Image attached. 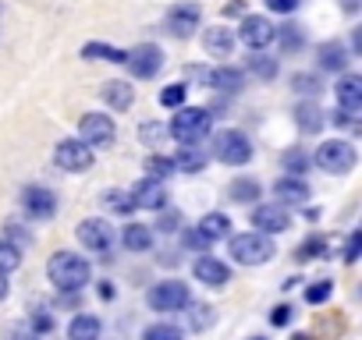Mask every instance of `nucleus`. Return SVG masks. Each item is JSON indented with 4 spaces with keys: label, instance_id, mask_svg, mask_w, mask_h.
<instances>
[{
    "label": "nucleus",
    "instance_id": "obj_12",
    "mask_svg": "<svg viewBox=\"0 0 362 340\" xmlns=\"http://www.w3.org/2000/svg\"><path fill=\"white\" fill-rule=\"evenodd\" d=\"M274 22L270 18H263V15H249L245 22H242V32H238V40L249 47V50H267L270 43H274Z\"/></svg>",
    "mask_w": 362,
    "mask_h": 340
},
{
    "label": "nucleus",
    "instance_id": "obj_23",
    "mask_svg": "<svg viewBox=\"0 0 362 340\" xmlns=\"http://www.w3.org/2000/svg\"><path fill=\"white\" fill-rule=\"evenodd\" d=\"M121 245H124L128 252H149V248H153V231H149L146 224H132V227H124Z\"/></svg>",
    "mask_w": 362,
    "mask_h": 340
},
{
    "label": "nucleus",
    "instance_id": "obj_38",
    "mask_svg": "<svg viewBox=\"0 0 362 340\" xmlns=\"http://www.w3.org/2000/svg\"><path fill=\"white\" fill-rule=\"evenodd\" d=\"M181 245H185L189 252H206L210 248V241H206V234L199 227H189L185 234H181Z\"/></svg>",
    "mask_w": 362,
    "mask_h": 340
},
{
    "label": "nucleus",
    "instance_id": "obj_11",
    "mask_svg": "<svg viewBox=\"0 0 362 340\" xmlns=\"http://www.w3.org/2000/svg\"><path fill=\"white\" fill-rule=\"evenodd\" d=\"M199 18H203L199 4H174V8L167 11V32H170L174 40H189V36L196 32Z\"/></svg>",
    "mask_w": 362,
    "mask_h": 340
},
{
    "label": "nucleus",
    "instance_id": "obj_20",
    "mask_svg": "<svg viewBox=\"0 0 362 340\" xmlns=\"http://www.w3.org/2000/svg\"><path fill=\"white\" fill-rule=\"evenodd\" d=\"M100 96H103V103L110 107V110H128L132 107V99H135V89L128 85V82H107L103 89H100Z\"/></svg>",
    "mask_w": 362,
    "mask_h": 340
},
{
    "label": "nucleus",
    "instance_id": "obj_16",
    "mask_svg": "<svg viewBox=\"0 0 362 340\" xmlns=\"http://www.w3.org/2000/svg\"><path fill=\"white\" fill-rule=\"evenodd\" d=\"M196 280L199 284H206V287H214V291H221V287H228L231 284V266L228 262H221V259H214V255H203V259H196Z\"/></svg>",
    "mask_w": 362,
    "mask_h": 340
},
{
    "label": "nucleus",
    "instance_id": "obj_27",
    "mask_svg": "<svg viewBox=\"0 0 362 340\" xmlns=\"http://www.w3.org/2000/svg\"><path fill=\"white\" fill-rule=\"evenodd\" d=\"M199 231L206 234V241H221V238L231 234V220H228L224 213H206V217L199 220Z\"/></svg>",
    "mask_w": 362,
    "mask_h": 340
},
{
    "label": "nucleus",
    "instance_id": "obj_39",
    "mask_svg": "<svg viewBox=\"0 0 362 340\" xmlns=\"http://www.w3.org/2000/svg\"><path fill=\"white\" fill-rule=\"evenodd\" d=\"M139 135H142V142H146V145H153V149H156V145H163V138H167L170 131H167L163 124H142V128H139Z\"/></svg>",
    "mask_w": 362,
    "mask_h": 340
},
{
    "label": "nucleus",
    "instance_id": "obj_10",
    "mask_svg": "<svg viewBox=\"0 0 362 340\" xmlns=\"http://www.w3.org/2000/svg\"><path fill=\"white\" fill-rule=\"evenodd\" d=\"M78 135L86 145H110L117 138V124L107 114H86L78 121Z\"/></svg>",
    "mask_w": 362,
    "mask_h": 340
},
{
    "label": "nucleus",
    "instance_id": "obj_8",
    "mask_svg": "<svg viewBox=\"0 0 362 340\" xmlns=\"http://www.w3.org/2000/svg\"><path fill=\"white\" fill-rule=\"evenodd\" d=\"M124 64H128V71L135 78H153L160 71V64H163V50L156 43H139L135 50L124 54Z\"/></svg>",
    "mask_w": 362,
    "mask_h": 340
},
{
    "label": "nucleus",
    "instance_id": "obj_5",
    "mask_svg": "<svg viewBox=\"0 0 362 340\" xmlns=\"http://www.w3.org/2000/svg\"><path fill=\"white\" fill-rule=\"evenodd\" d=\"M355 145L344 142V138H330V142H320L316 149V166L327 170V174H348L355 170Z\"/></svg>",
    "mask_w": 362,
    "mask_h": 340
},
{
    "label": "nucleus",
    "instance_id": "obj_3",
    "mask_svg": "<svg viewBox=\"0 0 362 340\" xmlns=\"http://www.w3.org/2000/svg\"><path fill=\"white\" fill-rule=\"evenodd\" d=\"M231 259L238 266H263L274 259V241L270 234H259V231H249V234H235L231 238Z\"/></svg>",
    "mask_w": 362,
    "mask_h": 340
},
{
    "label": "nucleus",
    "instance_id": "obj_18",
    "mask_svg": "<svg viewBox=\"0 0 362 340\" xmlns=\"http://www.w3.org/2000/svg\"><path fill=\"white\" fill-rule=\"evenodd\" d=\"M334 92H337L341 110H351V114L362 110V78L358 75H341V82L334 85Z\"/></svg>",
    "mask_w": 362,
    "mask_h": 340
},
{
    "label": "nucleus",
    "instance_id": "obj_40",
    "mask_svg": "<svg viewBox=\"0 0 362 340\" xmlns=\"http://www.w3.org/2000/svg\"><path fill=\"white\" fill-rule=\"evenodd\" d=\"M323 252H327V241H323V238H309V241L298 245V255H295V259L305 262V259H316V255H323Z\"/></svg>",
    "mask_w": 362,
    "mask_h": 340
},
{
    "label": "nucleus",
    "instance_id": "obj_45",
    "mask_svg": "<svg viewBox=\"0 0 362 340\" xmlns=\"http://www.w3.org/2000/svg\"><path fill=\"white\" fill-rule=\"evenodd\" d=\"M295 92H302V96H305V92L316 96V92H320V82H316L313 75H295Z\"/></svg>",
    "mask_w": 362,
    "mask_h": 340
},
{
    "label": "nucleus",
    "instance_id": "obj_44",
    "mask_svg": "<svg viewBox=\"0 0 362 340\" xmlns=\"http://www.w3.org/2000/svg\"><path fill=\"white\" fill-rule=\"evenodd\" d=\"M8 340H40V333L29 322H15V326H8Z\"/></svg>",
    "mask_w": 362,
    "mask_h": 340
},
{
    "label": "nucleus",
    "instance_id": "obj_48",
    "mask_svg": "<svg viewBox=\"0 0 362 340\" xmlns=\"http://www.w3.org/2000/svg\"><path fill=\"white\" fill-rule=\"evenodd\" d=\"M185 75H189L196 85H210V68H203V64H189Z\"/></svg>",
    "mask_w": 362,
    "mask_h": 340
},
{
    "label": "nucleus",
    "instance_id": "obj_24",
    "mask_svg": "<svg viewBox=\"0 0 362 340\" xmlns=\"http://www.w3.org/2000/svg\"><path fill=\"white\" fill-rule=\"evenodd\" d=\"M206 166V152L199 145H181V152L174 156V170H189V174H199Z\"/></svg>",
    "mask_w": 362,
    "mask_h": 340
},
{
    "label": "nucleus",
    "instance_id": "obj_15",
    "mask_svg": "<svg viewBox=\"0 0 362 340\" xmlns=\"http://www.w3.org/2000/svg\"><path fill=\"white\" fill-rule=\"evenodd\" d=\"M128 195H132L135 210H163V206H167V188H163L160 178H142V181H135V188H132Z\"/></svg>",
    "mask_w": 362,
    "mask_h": 340
},
{
    "label": "nucleus",
    "instance_id": "obj_6",
    "mask_svg": "<svg viewBox=\"0 0 362 340\" xmlns=\"http://www.w3.org/2000/svg\"><path fill=\"white\" fill-rule=\"evenodd\" d=\"M93 145H86V142H78V138H64V142H57V149H54V163L61 166V170H68V174H86V170L93 166Z\"/></svg>",
    "mask_w": 362,
    "mask_h": 340
},
{
    "label": "nucleus",
    "instance_id": "obj_25",
    "mask_svg": "<svg viewBox=\"0 0 362 340\" xmlns=\"http://www.w3.org/2000/svg\"><path fill=\"white\" fill-rule=\"evenodd\" d=\"M348 50L341 47V43H323L320 47V68H327V71H344L348 68Z\"/></svg>",
    "mask_w": 362,
    "mask_h": 340
},
{
    "label": "nucleus",
    "instance_id": "obj_35",
    "mask_svg": "<svg viewBox=\"0 0 362 340\" xmlns=\"http://www.w3.org/2000/svg\"><path fill=\"white\" fill-rule=\"evenodd\" d=\"M281 163H284V170H291V178H298L302 170L309 166V156H305V149H288L281 156Z\"/></svg>",
    "mask_w": 362,
    "mask_h": 340
},
{
    "label": "nucleus",
    "instance_id": "obj_4",
    "mask_svg": "<svg viewBox=\"0 0 362 340\" xmlns=\"http://www.w3.org/2000/svg\"><path fill=\"white\" fill-rule=\"evenodd\" d=\"M214 156H217L221 163H228V166H242V163L252 159V142H249L245 131L224 128V131H217V138H214Z\"/></svg>",
    "mask_w": 362,
    "mask_h": 340
},
{
    "label": "nucleus",
    "instance_id": "obj_55",
    "mask_svg": "<svg viewBox=\"0 0 362 340\" xmlns=\"http://www.w3.org/2000/svg\"><path fill=\"white\" fill-rule=\"evenodd\" d=\"M252 340H263V336H252Z\"/></svg>",
    "mask_w": 362,
    "mask_h": 340
},
{
    "label": "nucleus",
    "instance_id": "obj_29",
    "mask_svg": "<svg viewBox=\"0 0 362 340\" xmlns=\"http://www.w3.org/2000/svg\"><path fill=\"white\" fill-rule=\"evenodd\" d=\"M295 124L302 128V131H320L323 128V114H320V107L309 99V103H298V110H295Z\"/></svg>",
    "mask_w": 362,
    "mask_h": 340
},
{
    "label": "nucleus",
    "instance_id": "obj_41",
    "mask_svg": "<svg viewBox=\"0 0 362 340\" xmlns=\"http://www.w3.org/2000/svg\"><path fill=\"white\" fill-rule=\"evenodd\" d=\"M160 103H163V107H181V103H185V85H167V89H160Z\"/></svg>",
    "mask_w": 362,
    "mask_h": 340
},
{
    "label": "nucleus",
    "instance_id": "obj_7",
    "mask_svg": "<svg viewBox=\"0 0 362 340\" xmlns=\"http://www.w3.org/2000/svg\"><path fill=\"white\" fill-rule=\"evenodd\" d=\"M189 301H192V294L181 280H163L149 291V308L153 312H181Z\"/></svg>",
    "mask_w": 362,
    "mask_h": 340
},
{
    "label": "nucleus",
    "instance_id": "obj_1",
    "mask_svg": "<svg viewBox=\"0 0 362 340\" xmlns=\"http://www.w3.org/2000/svg\"><path fill=\"white\" fill-rule=\"evenodd\" d=\"M47 277H50V284H54L57 291L75 294V291H82V287L89 284L93 266H89V259L78 255V252H57V255L47 262Z\"/></svg>",
    "mask_w": 362,
    "mask_h": 340
},
{
    "label": "nucleus",
    "instance_id": "obj_30",
    "mask_svg": "<svg viewBox=\"0 0 362 340\" xmlns=\"http://www.w3.org/2000/svg\"><path fill=\"white\" fill-rule=\"evenodd\" d=\"M228 195H231V202H256V199H259V181L238 178V181H231Z\"/></svg>",
    "mask_w": 362,
    "mask_h": 340
},
{
    "label": "nucleus",
    "instance_id": "obj_14",
    "mask_svg": "<svg viewBox=\"0 0 362 340\" xmlns=\"http://www.w3.org/2000/svg\"><path fill=\"white\" fill-rule=\"evenodd\" d=\"M252 227H256L259 234H284V231L291 227V213H288V206H281V202L259 206V210L252 213Z\"/></svg>",
    "mask_w": 362,
    "mask_h": 340
},
{
    "label": "nucleus",
    "instance_id": "obj_32",
    "mask_svg": "<svg viewBox=\"0 0 362 340\" xmlns=\"http://www.w3.org/2000/svg\"><path fill=\"white\" fill-rule=\"evenodd\" d=\"M103 210H110V213H132L135 210V202H132V195L128 192H121V188H110V192H103Z\"/></svg>",
    "mask_w": 362,
    "mask_h": 340
},
{
    "label": "nucleus",
    "instance_id": "obj_17",
    "mask_svg": "<svg viewBox=\"0 0 362 340\" xmlns=\"http://www.w3.org/2000/svg\"><path fill=\"white\" fill-rule=\"evenodd\" d=\"M274 199L281 202V206H305L309 202V185L302 181V178H281V181H274Z\"/></svg>",
    "mask_w": 362,
    "mask_h": 340
},
{
    "label": "nucleus",
    "instance_id": "obj_33",
    "mask_svg": "<svg viewBox=\"0 0 362 340\" xmlns=\"http://www.w3.org/2000/svg\"><path fill=\"white\" fill-rule=\"evenodd\" d=\"M249 71L256 75V78H277V57H263V54H256V57H249Z\"/></svg>",
    "mask_w": 362,
    "mask_h": 340
},
{
    "label": "nucleus",
    "instance_id": "obj_21",
    "mask_svg": "<svg viewBox=\"0 0 362 340\" xmlns=\"http://www.w3.org/2000/svg\"><path fill=\"white\" fill-rule=\"evenodd\" d=\"M242 85H245V71H238V68H210V85L206 89L238 92Z\"/></svg>",
    "mask_w": 362,
    "mask_h": 340
},
{
    "label": "nucleus",
    "instance_id": "obj_9",
    "mask_svg": "<svg viewBox=\"0 0 362 340\" xmlns=\"http://www.w3.org/2000/svg\"><path fill=\"white\" fill-rule=\"evenodd\" d=\"M78 245H86L89 252H110V245H114V227L103 220V217H89V220H82L78 224Z\"/></svg>",
    "mask_w": 362,
    "mask_h": 340
},
{
    "label": "nucleus",
    "instance_id": "obj_54",
    "mask_svg": "<svg viewBox=\"0 0 362 340\" xmlns=\"http://www.w3.org/2000/svg\"><path fill=\"white\" fill-rule=\"evenodd\" d=\"M291 340H309V336H302V333H298V336H291Z\"/></svg>",
    "mask_w": 362,
    "mask_h": 340
},
{
    "label": "nucleus",
    "instance_id": "obj_36",
    "mask_svg": "<svg viewBox=\"0 0 362 340\" xmlns=\"http://www.w3.org/2000/svg\"><path fill=\"white\" fill-rule=\"evenodd\" d=\"M146 170H149V178H160L163 181V178L174 174V159L170 156H149L146 159Z\"/></svg>",
    "mask_w": 362,
    "mask_h": 340
},
{
    "label": "nucleus",
    "instance_id": "obj_26",
    "mask_svg": "<svg viewBox=\"0 0 362 340\" xmlns=\"http://www.w3.org/2000/svg\"><path fill=\"white\" fill-rule=\"evenodd\" d=\"M185 308H189V312H185V319H189V329H192V333L210 329V326H214V319H217V315H214V308H210L206 301H189Z\"/></svg>",
    "mask_w": 362,
    "mask_h": 340
},
{
    "label": "nucleus",
    "instance_id": "obj_34",
    "mask_svg": "<svg viewBox=\"0 0 362 340\" xmlns=\"http://www.w3.org/2000/svg\"><path fill=\"white\" fill-rule=\"evenodd\" d=\"M142 340H185V333H181L177 326H170V322H153L142 333Z\"/></svg>",
    "mask_w": 362,
    "mask_h": 340
},
{
    "label": "nucleus",
    "instance_id": "obj_52",
    "mask_svg": "<svg viewBox=\"0 0 362 340\" xmlns=\"http://www.w3.org/2000/svg\"><path fill=\"white\" fill-rule=\"evenodd\" d=\"M100 298L110 301V298H114V287H110V284H100Z\"/></svg>",
    "mask_w": 362,
    "mask_h": 340
},
{
    "label": "nucleus",
    "instance_id": "obj_37",
    "mask_svg": "<svg viewBox=\"0 0 362 340\" xmlns=\"http://www.w3.org/2000/svg\"><path fill=\"white\" fill-rule=\"evenodd\" d=\"M330 294H334V284H330V280H316V284L305 287V301H309V305H320V301H327Z\"/></svg>",
    "mask_w": 362,
    "mask_h": 340
},
{
    "label": "nucleus",
    "instance_id": "obj_2",
    "mask_svg": "<svg viewBox=\"0 0 362 340\" xmlns=\"http://www.w3.org/2000/svg\"><path fill=\"white\" fill-rule=\"evenodd\" d=\"M210 128H214V114L206 110V107H181L177 114H174V121H170V135L181 142V145H199L206 135H210Z\"/></svg>",
    "mask_w": 362,
    "mask_h": 340
},
{
    "label": "nucleus",
    "instance_id": "obj_53",
    "mask_svg": "<svg viewBox=\"0 0 362 340\" xmlns=\"http://www.w3.org/2000/svg\"><path fill=\"white\" fill-rule=\"evenodd\" d=\"M358 8V0H344V11H355Z\"/></svg>",
    "mask_w": 362,
    "mask_h": 340
},
{
    "label": "nucleus",
    "instance_id": "obj_47",
    "mask_svg": "<svg viewBox=\"0 0 362 340\" xmlns=\"http://www.w3.org/2000/svg\"><path fill=\"white\" fill-rule=\"evenodd\" d=\"M358 252H362V234L351 231V238H348V245H344V262H355Z\"/></svg>",
    "mask_w": 362,
    "mask_h": 340
},
{
    "label": "nucleus",
    "instance_id": "obj_22",
    "mask_svg": "<svg viewBox=\"0 0 362 340\" xmlns=\"http://www.w3.org/2000/svg\"><path fill=\"white\" fill-rule=\"evenodd\" d=\"M100 333H103V326L96 315H75L68 322V340H100Z\"/></svg>",
    "mask_w": 362,
    "mask_h": 340
},
{
    "label": "nucleus",
    "instance_id": "obj_49",
    "mask_svg": "<svg viewBox=\"0 0 362 340\" xmlns=\"http://www.w3.org/2000/svg\"><path fill=\"white\" fill-rule=\"evenodd\" d=\"M298 4H302V0H267V8L277 11V15H291Z\"/></svg>",
    "mask_w": 362,
    "mask_h": 340
},
{
    "label": "nucleus",
    "instance_id": "obj_19",
    "mask_svg": "<svg viewBox=\"0 0 362 340\" xmlns=\"http://www.w3.org/2000/svg\"><path fill=\"white\" fill-rule=\"evenodd\" d=\"M203 47H206L210 57H231V50H235V36H231V29L214 25V29L203 32Z\"/></svg>",
    "mask_w": 362,
    "mask_h": 340
},
{
    "label": "nucleus",
    "instance_id": "obj_50",
    "mask_svg": "<svg viewBox=\"0 0 362 340\" xmlns=\"http://www.w3.org/2000/svg\"><path fill=\"white\" fill-rule=\"evenodd\" d=\"M270 322H274V326H288V322H291V308H288V305H277V308L270 312Z\"/></svg>",
    "mask_w": 362,
    "mask_h": 340
},
{
    "label": "nucleus",
    "instance_id": "obj_13",
    "mask_svg": "<svg viewBox=\"0 0 362 340\" xmlns=\"http://www.w3.org/2000/svg\"><path fill=\"white\" fill-rule=\"evenodd\" d=\"M22 210L36 220H50L57 213V195L50 188H40V185H29L22 188Z\"/></svg>",
    "mask_w": 362,
    "mask_h": 340
},
{
    "label": "nucleus",
    "instance_id": "obj_31",
    "mask_svg": "<svg viewBox=\"0 0 362 340\" xmlns=\"http://www.w3.org/2000/svg\"><path fill=\"white\" fill-rule=\"evenodd\" d=\"M22 266V248L8 238H0V273H15Z\"/></svg>",
    "mask_w": 362,
    "mask_h": 340
},
{
    "label": "nucleus",
    "instance_id": "obj_51",
    "mask_svg": "<svg viewBox=\"0 0 362 340\" xmlns=\"http://www.w3.org/2000/svg\"><path fill=\"white\" fill-rule=\"evenodd\" d=\"M8 291H11V284H8V273H0V301L8 298Z\"/></svg>",
    "mask_w": 362,
    "mask_h": 340
},
{
    "label": "nucleus",
    "instance_id": "obj_43",
    "mask_svg": "<svg viewBox=\"0 0 362 340\" xmlns=\"http://www.w3.org/2000/svg\"><path fill=\"white\" fill-rule=\"evenodd\" d=\"M29 326H33L36 333H50V329H54V312H47V308H40V312H33V319H29Z\"/></svg>",
    "mask_w": 362,
    "mask_h": 340
},
{
    "label": "nucleus",
    "instance_id": "obj_42",
    "mask_svg": "<svg viewBox=\"0 0 362 340\" xmlns=\"http://www.w3.org/2000/svg\"><path fill=\"white\" fill-rule=\"evenodd\" d=\"M274 40H281L288 50H295V47L302 43V32H298V25H281V29L274 32Z\"/></svg>",
    "mask_w": 362,
    "mask_h": 340
},
{
    "label": "nucleus",
    "instance_id": "obj_28",
    "mask_svg": "<svg viewBox=\"0 0 362 340\" xmlns=\"http://www.w3.org/2000/svg\"><path fill=\"white\" fill-rule=\"evenodd\" d=\"M82 57H86V61H110V64H124V50L107 47V43H86V47H82Z\"/></svg>",
    "mask_w": 362,
    "mask_h": 340
},
{
    "label": "nucleus",
    "instance_id": "obj_46",
    "mask_svg": "<svg viewBox=\"0 0 362 340\" xmlns=\"http://www.w3.org/2000/svg\"><path fill=\"white\" fill-rule=\"evenodd\" d=\"M156 213H160V224H156V227H160L163 234H174V231H177V224H181V217H177L174 210H167V213H163V210H156Z\"/></svg>",
    "mask_w": 362,
    "mask_h": 340
}]
</instances>
